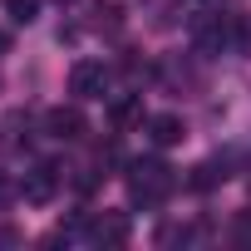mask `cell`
<instances>
[{
    "instance_id": "6da1fadb",
    "label": "cell",
    "mask_w": 251,
    "mask_h": 251,
    "mask_svg": "<svg viewBox=\"0 0 251 251\" xmlns=\"http://www.w3.org/2000/svg\"><path fill=\"white\" fill-rule=\"evenodd\" d=\"M177 187V173L163 158H138L128 163V202L133 207H163Z\"/></svg>"
},
{
    "instance_id": "277c9868",
    "label": "cell",
    "mask_w": 251,
    "mask_h": 251,
    "mask_svg": "<svg viewBox=\"0 0 251 251\" xmlns=\"http://www.w3.org/2000/svg\"><path fill=\"white\" fill-rule=\"evenodd\" d=\"M54 192H59V168H54V163H35V168L25 173V182H20V197H25L30 207H50Z\"/></svg>"
},
{
    "instance_id": "8992f818",
    "label": "cell",
    "mask_w": 251,
    "mask_h": 251,
    "mask_svg": "<svg viewBox=\"0 0 251 251\" xmlns=\"http://www.w3.org/2000/svg\"><path fill=\"white\" fill-rule=\"evenodd\" d=\"M84 236L94 246H123V241H128V217H123V212H99L84 226Z\"/></svg>"
},
{
    "instance_id": "7a4b0ae2",
    "label": "cell",
    "mask_w": 251,
    "mask_h": 251,
    "mask_svg": "<svg viewBox=\"0 0 251 251\" xmlns=\"http://www.w3.org/2000/svg\"><path fill=\"white\" fill-rule=\"evenodd\" d=\"M108 89H113V69L103 59H79L69 69V94L74 99H103Z\"/></svg>"
},
{
    "instance_id": "5b68a950",
    "label": "cell",
    "mask_w": 251,
    "mask_h": 251,
    "mask_svg": "<svg viewBox=\"0 0 251 251\" xmlns=\"http://www.w3.org/2000/svg\"><path fill=\"white\" fill-rule=\"evenodd\" d=\"M45 133L59 138V143H79V138L89 133V123H84V113H79L74 103H59V108L45 113Z\"/></svg>"
},
{
    "instance_id": "ba28073f",
    "label": "cell",
    "mask_w": 251,
    "mask_h": 251,
    "mask_svg": "<svg viewBox=\"0 0 251 251\" xmlns=\"http://www.w3.org/2000/svg\"><path fill=\"white\" fill-rule=\"evenodd\" d=\"M108 118H113V128H133V123H148V118H143V94H123V99H113Z\"/></svg>"
},
{
    "instance_id": "3957f363",
    "label": "cell",
    "mask_w": 251,
    "mask_h": 251,
    "mask_svg": "<svg viewBox=\"0 0 251 251\" xmlns=\"http://www.w3.org/2000/svg\"><path fill=\"white\" fill-rule=\"evenodd\" d=\"M222 15H226V10H222ZM222 15H217V10H207V15H197V20H192V50H197V54H222V45L231 40V25H236V20L226 25Z\"/></svg>"
},
{
    "instance_id": "52a82bcc",
    "label": "cell",
    "mask_w": 251,
    "mask_h": 251,
    "mask_svg": "<svg viewBox=\"0 0 251 251\" xmlns=\"http://www.w3.org/2000/svg\"><path fill=\"white\" fill-rule=\"evenodd\" d=\"M143 128H148L153 148H177V143L187 138V123H182L177 113H153V118L143 123Z\"/></svg>"
},
{
    "instance_id": "7c38bea8",
    "label": "cell",
    "mask_w": 251,
    "mask_h": 251,
    "mask_svg": "<svg viewBox=\"0 0 251 251\" xmlns=\"http://www.w3.org/2000/svg\"><path fill=\"white\" fill-rule=\"evenodd\" d=\"M231 236H236V246H246V251H251V212H241V217H236Z\"/></svg>"
},
{
    "instance_id": "8fae6325",
    "label": "cell",
    "mask_w": 251,
    "mask_h": 251,
    "mask_svg": "<svg viewBox=\"0 0 251 251\" xmlns=\"http://www.w3.org/2000/svg\"><path fill=\"white\" fill-rule=\"evenodd\" d=\"M15 197H20V182H15L10 173H0V212H5V207H10Z\"/></svg>"
},
{
    "instance_id": "30bf717a",
    "label": "cell",
    "mask_w": 251,
    "mask_h": 251,
    "mask_svg": "<svg viewBox=\"0 0 251 251\" xmlns=\"http://www.w3.org/2000/svg\"><path fill=\"white\" fill-rule=\"evenodd\" d=\"M231 45H236V54L251 59V15H236V25H231Z\"/></svg>"
},
{
    "instance_id": "4fadbf2b",
    "label": "cell",
    "mask_w": 251,
    "mask_h": 251,
    "mask_svg": "<svg viewBox=\"0 0 251 251\" xmlns=\"http://www.w3.org/2000/svg\"><path fill=\"white\" fill-rule=\"evenodd\" d=\"M59 5H69V0H59Z\"/></svg>"
},
{
    "instance_id": "9c48e42d",
    "label": "cell",
    "mask_w": 251,
    "mask_h": 251,
    "mask_svg": "<svg viewBox=\"0 0 251 251\" xmlns=\"http://www.w3.org/2000/svg\"><path fill=\"white\" fill-rule=\"evenodd\" d=\"M0 5H5V15H10L15 25H35V20H40V5H45V0H0Z\"/></svg>"
}]
</instances>
